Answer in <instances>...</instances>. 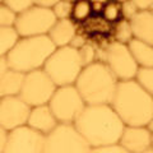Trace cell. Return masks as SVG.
<instances>
[{
  "label": "cell",
  "mask_w": 153,
  "mask_h": 153,
  "mask_svg": "<svg viewBox=\"0 0 153 153\" xmlns=\"http://www.w3.org/2000/svg\"><path fill=\"white\" fill-rule=\"evenodd\" d=\"M93 148L120 142L125 124L111 105H87L74 121Z\"/></svg>",
  "instance_id": "1"
},
{
  "label": "cell",
  "mask_w": 153,
  "mask_h": 153,
  "mask_svg": "<svg viewBox=\"0 0 153 153\" xmlns=\"http://www.w3.org/2000/svg\"><path fill=\"white\" fill-rule=\"evenodd\" d=\"M111 106L125 125L146 126L153 119V96L137 79L119 80Z\"/></svg>",
  "instance_id": "2"
},
{
  "label": "cell",
  "mask_w": 153,
  "mask_h": 153,
  "mask_svg": "<svg viewBox=\"0 0 153 153\" xmlns=\"http://www.w3.org/2000/svg\"><path fill=\"white\" fill-rule=\"evenodd\" d=\"M119 79L103 61L84 66L74 83L87 105H111Z\"/></svg>",
  "instance_id": "3"
},
{
  "label": "cell",
  "mask_w": 153,
  "mask_h": 153,
  "mask_svg": "<svg viewBox=\"0 0 153 153\" xmlns=\"http://www.w3.org/2000/svg\"><path fill=\"white\" fill-rule=\"evenodd\" d=\"M56 50L49 35L21 37L18 44L7 54L12 69L23 73L42 69L47 59Z\"/></svg>",
  "instance_id": "4"
},
{
  "label": "cell",
  "mask_w": 153,
  "mask_h": 153,
  "mask_svg": "<svg viewBox=\"0 0 153 153\" xmlns=\"http://www.w3.org/2000/svg\"><path fill=\"white\" fill-rule=\"evenodd\" d=\"M83 68L79 50L70 45L56 47L44 65V70L51 76L57 87L74 84Z\"/></svg>",
  "instance_id": "5"
},
{
  "label": "cell",
  "mask_w": 153,
  "mask_h": 153,
  "mask_svg": "<svg viewBox=\"0 0 153 153\" xmlns=\"http://www.w3.org/2000/svg\"><path fill=\"white\" fill-rule=\"evenodd\" d=\"M45 152L47 153H87L92 147L85 140L74 123H59L46 135Z\"/></svg>",
  "instance_id": "6"
},
{
  "label": "cell",
  "mask_w": 153,
  "mask_h": 153,
  "mask_svg": "<svg viewBox=\"0 0 153 153\" xmlns=\"http://www.w3.org/2000/svg\"><path fill=\"white\" fill-rule=\"evenodd\" d=\"M49 106L59 123H74L87 103L75 84H66L56 88Z\"/></svg>",
  "instance_id": "7"
},
{
  "label": "cell",
  "mask_w": 153,
  "mask_h": 153,
  "mask_svg": "<svg viewBox=\"0 0 153 153\" xmlns=\"http://www.w3.org/2000/svg\"><path fill=\"white\" fill-rule=\"evenodd\" d=\"M102 61L115 74L119 80L135 79L139 65L133 57L129 46L119 41L108 44L101 52Z\"/></svg>",
  "instance_id": "8"
},
{
  "label": "cell",
  "mask_w": 153,
  "mask_h": 153,
  "mask_svg": "<svg viewBox=\"0 0 153 153\" xmlns=\"http://www.w3.org/2000/svg\"><path fill=\"white\" fill-rule=\"evenodd\" d=\"M57 85L51 76L42 69H36L26 73L25 83L19 96L32 107L50 102Z\"/></svg>",
  "instance_id": "9"
},
{
  "label": "cell",
  "mask_w": 153,
  "mask_h": 153,
  "mask_svg": "<svg viewBox=\"0 0 153 153\" xmlns=\"http://www.w3.org/2000/svg\"><path fill=\"white\" fill-rule=\"evenodd\" d=\"M57 18L50 8L32 5L23 13L18 14L16 28L22 37L49 35Z\"/></svg>",
  "instance_id": "10"
},
{
  "label": "cell",
  "mask_w": 153,
  "mask_h": 153,
  "mask_svg": "<svg viewBox=\"0 0 153 153\" xmlns=\"http://www.w3.org/2000/svg\"><path fill=\"white\" fill-rule=\"evenodd\" d=\"M46 135L28 124L9 130L5 153H41L45 152Z\"/></svg>",
  "instance_id": "11"
},
{
  "label": "cell",
  "mask_w": 153,
  "mask_h": 153,
  "mask_svg": "<svg viewBox=\"0 0 153 153\" xmlns=\"http://www.w3.org/2000/svg\"><path fill=\"white\" fill-rule=\"evenodd\" d=\"M32 106L21 96H5L0 98V126L8 130L26 125Z\"/></svg>",
  "instance_id": "12"
},
{
  "label": "cell",
  "mask_w": 153,
  "mask_h": 153,
  "mask_svg": "<svg viewBox=\"0 0 153 153\" xmlns=\"http://www.w3.org/2000/svg\"><path fill=\"white\" fill-rule=\"evenodd\" d=\"M120 144L125 148L126 152H148V149L153 146L152 133L147 126L125 125L120 138Z\"/></svg>",
  "instance_id": "13"
},
{
  "label": "cell",
  "mask_w": 153,
  "mask_h": 153,
  "mask_svg": "<svg viewBox=\"0 0 153 153\" xmlns=\"http://www.w3.org/2000/svg\"><path fill=\"white\" fill-rule=\"evenodd\" d=\"M27 124L33 129L47 135L51 130H54V128L59 124V121L52 112L51 107L49 106V103H46L32 107Z\"/></svg>",
  "instance_id": "14"
},
{
  "label": "cell",
  "mask_w": 153,
  "mask_h": 153,
  "mask_svg": "<svg viewBox=\"0 0 153 153\" xmlns=\"http://www.w3.org/2000/svg\"><path fill=\"white\" fill-rule=\"evenodd\" d=\"M134 38L153 46V10H139L130 19Z\"/></svg>",
  "instance_id": "15"
},
{
  "label": "cell",
  "mask_w": 153,
  "mask_h": 153,
  "mask_svg": "<svg viewBox=\"0 0 153 153\" xmlns=\"http://www.w3.org/2000/svg\"><path fill=\"white\" fill-rule=\"evenodd\" d=\"M76 35V27L70 18L57 19L56 23L49 32V37L55 44L56 47H63L70 45L73 38Z\"/></svg>",
  "instance_id": "16"
},
{
  "label": "cell",
  "mask_w": 153,
  "mask_h": 153,
  "mask_svg": "<svg viewBox=\"0 0 153 153\" xmlns=\"http://www.w3.org/2000/svg\"><path fill=\"white\" fill-rule=\"evenodd\" d=\"M26 73L16 69H9L0 74V96H19L25 83Z\"/></svg>",
  "instance_id": "17"
},
{
  "label": "cell",
  "mask_w": 153,
  "mask_h": 153,
  "mask_svg": "<svg viewBox=\"0 0 153 153\" xmlns=\"http://www.w3.org/2000/svg\"><path fill=\"white\" fill-rule=\"evenodd\" d=\"M128 46L138 65L153 66V46L152 45H149L148 42L138 40V38H133L128 44Z\"/></svg>",
  "instance_id": "18"
},
{
  "label": "cell",
  "mask_w": 153,
  "mask_h": 153,
  "mask_svg": "<svg viewBox=\"0 0 153 153\" xmlns=\"http://www.w3.org/2000/svg\"><path fill=\"white\" fill-rule=\"evenodd\" d=\"M21 37L16 26H0V55H7Z\"/></svg>",
  "instance_id": "19"
},
{
  "label": "cell",
  "mask_w": 153,
  "mask_h": 153,
  "mask_svg": "<svg viewBox=\"0 0 153 153\" xmlns=\"http://www.w3.org/2000/svg\"><path fill=\"white\" fill-rule=\"evenodd\" d=\"M114 36H115V41H119V42H121V44L128 45L134 38L130 21L125 19V18H121L120 21H117V25L115 27Z\"/></svg>",
  "instance_id": "20"
},
{
  "label": "cell",
  "mask_w": 153,
  "mask_h": 153,
  "mask_svg": "<svg viewBox=\"0 0 153 153\" xmlns=\"http://www.w3.org/2000/svg\"><path fill=\"white\" fill-rule=\"evenodd\" d=\"M92 12V3L89 0H75L71 17L76 22H84L91 17Z\"/></svg>",
  "instance_id": "21"
},
{
  "label": "cell",
  "mask_w": 153,
  "mask_h": 153,
  "mask_svg": "<svg viewBox=\"0 0 153 153\" xmlns=\"http://www.w3.org/2000/svg\"><path fill=\"white\" fill-rule=\"evenodd\" d=\"M135 79L148 93L153 96V66H139Z\"/></svg>",
  "instance_id": "22"
},
{
  "label": "cell",
  "mask_w": 153,
  "mask_h": 153,
  "mask_svg": "<svg viewBox=\"0 0 153 153\" xmlns=\"http://www.w3.org/2000/svg\"><path fill=\"white\" fill-rule=\"evenodd\" d=\"M102 16L105 18V21L107 22H116L120 21L123 18V13H121V4L117 3L116 0H111L105 5L103 10H102Z\"/></svg>",
  "instance_id": "23"
},
{
  "label": "cell",
  "mask_w": 153,
  "mask_h": 153,
  "mask_svg": "<svg viewBox=\"0 0 153 153\" xmlns=\"http://www.w3.org/2000/svg\"><path fill=\"white\" fill-rule=\"evenodd\" d=\"M73 7H74V3L66 1V0H60V1L56 3V5H54L52 10H54L57 19H65V18L71 17V14H73Z\"/></svg>",
  "instance_id": "24"
},
{
  "label": "cell",
  "mask_w": 153,
  "mask_h": 153,
  "mask_svg": "<svg viewBox=\"0 0 153 153\" xmlns=\"http://www.w3.org/2000/svg\"><path fill=\"white\" fill-rule=\"evenodd\" d=\"M18 13L7 7L5 4L0 5V26H16Z\"/></svg>",
  "instance_id": "25"
},
{
  "label": "cell",
  "mask_w": 153,
  "mask_h": 153,
  "mask_svg": "<svg viewBox=\"0 0 153 153\" xmlns=\"http://www.w3.org/2000/svg\"><path fill=\"white\" fill-rule=\"evenodd\" d=\"M78 50H79V56H80V60H82L83 66H87L89 64L94 63L96 49L91 44H85Z\"/></svg>",
  "instance_id": "26"
},
{
  "label": "cell",
  "mask_w": 153,
  "mask_h": 153,
  "mask_svg": "<svg viewBox=\"0 0 153 153\" xmlns=\"http://www.w3.org/2000/svg\"><path fill=\"white\" fill-rule=\"evenodd\" d=\"M1 4H5L16 13L21 14L33 5V0H3Z\"/></svg>",
  "instance_id": "27"
},
{
  "label": "cell",
  "mask_w": 153,
  "mask_h": 153,
  "mask_svg": "<svg viewBox=\"0 0 153 153\" xmlns=\"http://www.w3.org/2000/svg\"><path fill=\"white\" fill-rule=\"evenodd\" d=\"M92 152H96V153H126V149L120 144V142H117V143H111V144L93 148Z\"/></svg>",
  "instance_id": "28"
},
{
  "label": "cell",
  "mask_w": 153,
  "mask_h": 153,
  "mask_svg": "<svg viewBox=\"0 0 153 153\" xmlns=\"http://www.w3.org/2000/svg\"><path fill=\"white\" fill-rule=\"evenodd\" d=\"M139 12V9L135 5V3L133 0H126V1L121 3V13H123V18L125 19H130Z\"/></svg>",
  "instance_id": "29"
},
{
  "label": "cell",
  "mask_w": 153,
  "mask_h": 153,
  "mask_svg": "<svg viewBox=\"0 0 153 153\" xmlns=\"http://www.w3.org/2000/svg\"><path fill=\"white\" fill-rule=\"evenodd\" d=\"M8 139H9V130L5 128L0 126V152L1 153H5Z\"/></svg>",
  "instance_id": "30"
},
{
  "label": "cell",
  "mask_w": 153,
  "mask_h": 153,
  "mask_svg": "<svg viewBox=\"0 0 153 153\" xmlns=\"http://www.w3.org/2000/svg\"><path fill=\"white\" fill-rule=\"evenodd\" d=\"M139 10H153V0H133Z\"/></svg>",
  "instance_id": "31"
},
{
  "label": "cell",
  "mask_w": 153,
  "mask_h": 153,
  "mask_svg": "<svg viewBox=\"0 0 153 153\" xmlns=\"http://www.w3.org/2000/svg\"><path fill=\"white\" fill-rule=\"evenodd\" d=\"M57 1H60V0H33V5L52 9L54 5H56Z\"/></svg>",
  "instance_id": "32"
},
{
  "label": "cell",
  "mask_w": 153,
  "mask_h": 153,
  "mask_svg": "<svg viewBox=\"0 0 153 153\" xmlns=\"http://www.w3.org/2000/svg\"><path fill=\"white\" fill-rule=\"evenodd\" d=\"M87 42H85V40L84 38L80 36V35H75V37L73 38V41L70 42V46H73V47H75V49H80L83 45H85Z\"/></svg>",
  "instance_id": "33"
},
{
  "label": "cell",
  "mask_w": 153,
  "mask_h": 153,
  "mask_svg": "<svg viewBox=\"0 0 153 153\" xmlns=\"http://www.w3.org/2000/svg\"><path fill=\"white\" fill-rule=\"evenodd\" d=\"M9 69H10V65L8 63L7 55H1V57H0V74L5 73V71Z\"/></svg>",
  "instance_id": "34"
},
{
  "label": "cell",
  "mask_w": 153,
  "mask_h": 153,
  "mask_svg": "<svg viewBox=\"0 0 153 153\" xmlns=\"http://www.w3.org/2000/svg\"><path fill=\"white\" fill-rule=\"evenodd\" d=\"M92 4H103V5H106L108 1H111V0H89Z\"/></svg>",
  "instance_id": "35"
},
{
  "label": "cell",
  "mask_w": 153,
  "mask_h": 153,
  "mask_svg": "<svg viewBox=\"0 0 153 153\" xmlns=\"http://www.w3.org/2000/svg\"><path fill=\"white\" fill-rule=\"evenodd\" d=\"M146 126H147L148 129H149V131H151V133L153 134V119H152V120H151L149 123H148V124H147V125H146Z\"/></svg>",
  "instance_id": "36"
},
{
  "label": "cell",
  "mask_w": 153,
  "mask_h": 153,
  "mask_svg": "<svg viewBox=\"0 0 153 153\" xmlns=\"http://www.w3.org/2000/svg\"><path fill=\"white\" fill-rule=\"evenodd\" d=\"M116 1H117V3H120V4H121V3H124V1H126V0H116Z\"/></svg>",
  "instance_id": "37"
},
{
  "label": "cell",
  "mask_w": 153,
  "mask_h": 153,
  "mask_svg": "<svg viewBox=\"0 0 153 153\" xmlns=\"http://www.w3.org/2000/svg\"><path fill=\"white\" fill-rule=\"evenodd\" d=\"M66 1H71V3H73V1H75V0H66Z\"/></svg>",
  "instance_id": "38"
},
{
  "label": "cell",
  "mask_w": 153,
  "mask_h": 153,
  "mask_svg": "<svg viewBox=\"0 0 153 153\" xmlns=\"http://www.w3.org/2000/svg\"><path fill=\"white\" fill-rule=\"evenodd\" d=\"M152 143H153V134H152Z\"/></svg>",
  "instance_id": "39"
},
{
  "label": "cell",
  "mask_w": 153,
  "mask_h": 153,
  "mask_svg": "<svg viewBox=\"0 0 153 153\" xmlns=\"http://www.w3.org/2000/svg\"><path fill=\"white\" fill-rule=\"evenodd\" d=\"M0 1H3V0H0Z\"/></svg>",
  "instance_id": "40"
}]
</instances>
